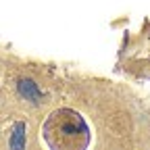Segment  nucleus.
Masks as SVG:
<instances>
[{
	"instance_id": "f257e3e1",
	"label": "nucleus",
	"mask_w": 150,
	"mask_h": 150,
	"mask_svg": "<svg viewBox=\"0 0 150 150\" xmlns=\"http://www.w3.org/2000/svg\"><path fill=\"white\" fill-rule=\"evenodd\" d=\"M19 94H21L23 98L31 100V102H38V100H40V92H38L35 83H33V81H29V79L19 81Z\"/></svg>"
},
{
	"instance_id": "f03ea898",
	"label": "nucleus",
	"mask_w": 150,
	"mask_h": 150,
	"mask_svg": "<svg viewBox=\"0 0 150 150\" xmlns=\"http://www.w3.org/2000/svg\"><path fill=\"white\" fill-rule=\"evenodd\" d=\"M25 146V125L23 123H17L13 129V136H11V148L13 150H21Z\"/></svg>"
}]
</instances>
